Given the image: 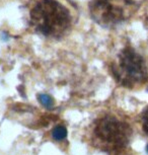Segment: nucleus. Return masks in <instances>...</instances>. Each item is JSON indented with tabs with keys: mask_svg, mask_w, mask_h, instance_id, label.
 Returning <instances> with one entry per match:
<instances>
[{
	"mask_svg": "<svg viewBox=\"0 0 148 155\" xmlns=\"http://www.w3.org/2000/svg\"><path fill=\"white\" fill-rule=\"evenodd\" d=\"M67 135V130L63 127V126H57L54 128L53 132H52V137L57 140V141H61L63 140Z\"/></svg>",
	"mask_w": 148,
	"mask_h": 155,
	"instance_id": "nucleus-5",
	"label": "nucleus"
},
{
	"mask_svg": "<svg viewBox=\"0 0 148 155\" xmlns=\"http://www.w3.org/2000/svg\"><path fill=\"white\" fill-rule=\"evenodd\" d=\"M141 126L142 130L145 133V135L148 136V106L145 107L141 115Z\"/></svg>",
	"mask_w": 148,
	"mask_h": 155,
	"instance_id": "nucleus-6",
	"label": "nucleus"
},
{
	"mask_svg": "<svg viewBox=\"0 0 148 155\" xmlns=\"http://www.w3.org/2000/svg\"><path fill=\"white\" fill-rule=\"evenodd\" d=\"M77 18L74 7L66 0H31L28 20L31 28L48 39L60 40L73 28Z\"/></svg>",
	"mask_w": 148,
	"mask_h": 155,
	"instance_id": "nucleus-1",
	"label": "nucleus"
},
{
	"mask_svg": "<svg viewBox=\"0 0 148 155\" xmlns=\"http://www.w3.org/2000/svg\"><path fill=\"white\" fill-rule=\"evenodd\" d=\"M39 101L43 106L47 107H52L54 104V101H53V98L51 96H49L47 94H40L39 95Z\"/></svg>",
	"mask_w": 148,
	"mask_h": 155,
	"instance_id": "nucleus-7",
	"label": "nucleus"
},
{
	"mask_svg": "<svg viewBox=\"0 0 148 155\" xmlns=\"http://www.w3.org/2000/svg\"><path fill=\"white\" fill-rule=\"evenodd\" d=\"M132 135L133 128L128 117L112 110L98 114L86 132L91 147L111 154L128 147Z\"/></svg>",
	"mask_w": 148,
	"mask_h": 155,
	"instance_id": "nucleus-2",
	"label": "nucleus"
},
{
	"mask_svg": "<svg viewBox=\"0 0 148 155\" xmlns=\"http://www.w3.org/2000/svg\"><path fill=\"white\" fill-rule=\"evenodd\" d=\"M90 15L103 27H113L125 21L135 10L132 0H95L92 2Z\"/></svg>",
	"mask_w": 148,
	"mask_h": 155,
	"instance_id": "nucleus-4",
	"label": "nucleus"
},
{
	"mask_svg": "<svg viewBox=\"0 0 148 155\" xmlns=\"http://www.w3.org/2000/svg\"><path fill=\"white\" fill-rule=\"evenodd\" d=\"M116 81L126 88H137L148 81V67L144 58L131 46H125L112 62Z\"/></svg>",
	"mask_w": 148,
	"mask_h": 155,
	"instance_id": "nucleus-3",
	"label": "nucleus"
},
{
	"mask_svg": "<svg viewBox=\"0 0 148 155\" xmlns=\"http://www.w3.org/2000/svg\"><path fill=\"white\" fill-rule=\"evenodd\" d=\"M146 150H147V152H148V145H147V147H146Z\"/></svg>",
	"mask_w": 148,
	"mask_h": 155,
	"instance_id": "nucleus-9",
	"label": "nucleus"
},
{
	"mask_svg": "<svg viewBox=\"0 0 148 155\" xmlns=\"http://www.w3.org/2000/svg\"><path fill=\"white\" fill-rule=\"evenodd\" d=\"M113 155H133V153H132V151L124 149V150H122L120 152H117V153H114Z\"/></svg>",
	"mask_w": 148,
	"mask_h": 155,
	"instance_id": "nucleus-8",
	"label": "nucleus"
}]
</instances>
